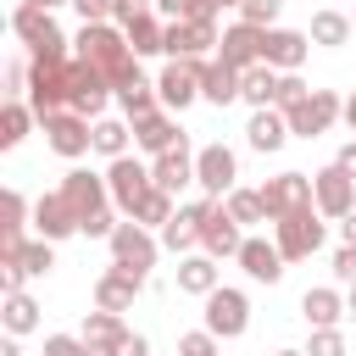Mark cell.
<instances>
[{"label":"cell","mask_w":356,"mask_h":356,"mask_svg":"<svg viewBox=\"0 0 356 356\" xmlns=\"http://www.w3.org/2000/svg\"><path fill=\"white\" fill-rule=\"evenodd\" d=\"M11 33H17V44L28 56H50V61H67L72 56V39L61 33L56 11H44V6H17L11 11Z\"/></svg>","instance_id":"6da1fadb"},{"label":"cell","mask_w":356,"mask_h":356,"mask_svg":"<svg viewBox=\"0 0 356 356\" xmlns=\"http://www.w3.org/2000/svg\"><path fill=\"white\" fill-rule=\"evenodd\" d=\"M67 89H72V100H67V106H72L78 117H89V122H95V117H106V106L117 100L111 78H106L95 61H83V56H72V61H67Z\"/></svg>","instance_id":"7a4b0ae2"},{"label":"cell","mask_w":356,"mask_h":356,"mask_svg":"<svg viewBox=\"0 0 356 356\" xmlns=\"http://www.w3.org/2000/svg\"><path fill=\"white\" fill-rule=\"evenodd\" d=\"M39 128H44V145H50L61 161H78V156H89V150H95V122H89V117H78L72 106H61V111L39 117Z\"/></svg>","instance_id":"3957f363"},{"label":"cell","mask_w":356,"mask_h":356,"mask_svg":"<svg viewBox=\"0 0 356 356\" xmlns=\"http://www.w3.org/2000/svg\"><path fill=\"white\" fill-rule=\"evenodd\" d=\"M284 117H289V134H295V139H317V134H328V128L345 117V95H339V89H312V95H306L300 106H289Z\"/></svg>","instance_id":"277c9868"},{"label":"cell","mask_w":356,"mask_h":356,"mask_svg":"<svg viewBox=\"0 0 356 356\" xmlns=\"http://www.w3.org/2000/svg\"><path fill=\"white\" fill-rule=\"evenodd\" d=\"M106 184H111V206H117L122 217H134L139 200L156 189L150 161H139V156H117V161H106Z\"/></svg>","instance_id":"5b68a950"},{"label":"cell","mask_w":356,"mask_h":356,"mask_svg":"<svg viewBox=\"0 0 356 356\" xmlns=\"http://www.w3.org/2000/svg\"><path fill=\"white\" fill-rule=\"evenodd\" d=\"M273 239H278L284 261H306V256H317V250H323V211L306 206V211L278 217V222H273Z\"/></svg>","instance_id":"8992f818"},{"label":"cell","mask_w":356,"mask_h":356,"mask_svg":"<svg viewBox=\"0 0 356 356\" xmlns=\"http://www.w3.org/2000/svg\"><path fill=\"white\" fill-rule=\"evenodd\" d=\"M111 245V261L117 267H128V273H150L156 267V256H161V234L156 228H145V222H117V234L106 239Z\"/></svg>","instance_id":"52a82bcc"},{"label":"cell","mask_w":356,"mask_h":356,"mask_svg":"<svg viewBox=\"0 0 356 356\" xmlns=\"http://www.w3.org/2000/svg\"><path fill=\"white\" fill-rule=\"evenodd\" d=\"M200 306H206L200 317H206V328H211L217 339H239V334L250 328V295H245V289H234V284H217Z\"/></svg>","instance_id":"ba28073f"},{"label":"cell","mask_w":356,"mask_h":356,"mask_svg":"<svg viewBox=\"0 0 356 356\" xmlns=\"http://www.w3.org/2000/svg\"><path fill=\"white\" fill-rule=\"evenodd\" d=\"M200 78H206V61H189V56H167L161 78H156V95L167 111H184L200 100Z\"/></svg>","instance_id":"9c48e42d"},{"label":"cell","mask_w":356,"mask_h":356,"mask_svg":"<svg viewBox=\"0 0 356 356\" xmlns=\"http://www.w3.org/2000/svg\"><path fill=\"white\" fill-rule=\"evenodd\" d=\"M195 184H200V195H228V189H239V156L217 139V145H200L195 150Z\"/></svg>","instance_id":"30bf717a"},{"label":"cell","mask_w":356,"mask_h":356,"mask_svg":"<svg viewBox=\"0 0 356 356\" xmlns=\"http://www.w3.org/2000/svg\"><path fill=\"white\" fill-rule=\"evenodd\" d=\"M312 206L323 211V217H350L356 211V178L339 167V161H328L323 172H312Z\"/></svg>","instance_id":"8fae6325"},{"label":"cell","mask_w":356,"mask_h":356,"mask_svg":"<svg viewBox=\"0 0 356 356\" xmlns=\"http://www.w3.org/2000/svg\"><path fill=\"white\" fill-rule=\"evenodd\" d=\"M261 200H267V217H289V211H306L312 206V172H273L261 184Z\"/></svg>","instance_id":"7c38bea8"},{"label":"cell","mask_w":356,"mask_h":356,"mask_svg":"<svg viewBox=\"0 0 356 356\" xmlns=\"http://www.w3.org/2000/svg\"><path fill=\"white\" fill-rule=\"evenodd\" d=\"M217 206V195H200V200H189V206H178L172 211V222L161 228V250H172V256H189L195 245H200V222H206V211Z\"/></svg>","instance_id":"4fadbf2b"},{"label":"cell","mask_w":356,"mask_h":356,"mask_svg":"<svg viewBox=\"0 0 356 356\" xmlns=\"http://www.w3.org/2000/svg\"><path fill=\"white\" fill-rule=\"evenodd\" d=\"M239 267H245V278L250 284H278L284 278V250H278V239H267V234H245V245H239V256H234Z\"/></svg>","instance_id":"5bb4252c"},{"label":"cell","mask_w":356,"mask_h":356,"mask_svg":"<svg viewBox=\"0 0 356 356\" xmlns=\"http://www.w3.org/2000/svg\"><path fill=\"white\" fill-rule=\"evenodd\" d=\"M306 56H312V33H306V28H267V39H261V61H267V67L300 72Z\"/></svg>","instance_id":"9a60e30c"},{"label":"cell","mask_w":356,"mask_h":356,"mask_svg":"<svg viewBox=\"0 0 356 356\" xmlns=\"http://www.w3.org/2000/svg\"><path fill=\"white\" fill-rule=\"evenodd\" d=\"M172 145H184V128H178V111H167V106H156V111H145V117H134V150H145V156H161V150H172Z\"/></svg>","instance_id":"2e32d148"},{"label":"cell","mask_w":356,"mask_h":356,"mask_svg":"<svg viewBox=\"0 0 356 356\" xmlns=\"http://www.w3.org/2000/svg\"><path fill=\"white\" fill-rule=\"evenodd\" d=\"M222 44L217 22H167V56H189V61H211Z\"/></svg>","instance_id":"e0dca14e"},{"label":"cell","mask_w":356,"mask_h":356,"mask_svg":"<svg viewBox=\"0 0 356 356\" xmlns=\"http://www.w3.org/2000/svg\"><path fill=\"white\" fill-rule=\"evenodd\" d=\"M61 195L72 200V211H78V228H83V217H89V211L111 206V184H106V172H89V167H72V172L61 178Z\"/></svg>","instance_id":"ac0fdd59"},{"label":"cell","mask_w":356,"mask_h":356,"mask_svg":"<svg viewBox=\"0 0 356 356\" xmlns=\"http://www.w3.org/2000/svg\"><path fill=\"white\" fill-rule=\"evenodd\" d=\"M33 234H39V239H56V245L78 234V211H72V200H67L61 189H50V195L33 200Z\"/></svg>","instance_id":"d6986e66"},{"label":"cell","mask_w":356,"mask_h":356,"mask_svg":"<svg viewBox=\"0 0 356 356\" xmlns=\"http://www.w3.org/2000/svg\"><path fill=\"white\" fill-rule=\"evenodd\" d=\"M261 39H267V28H256V22H228L222 28V44H217V61H228V67H256L261 61Z\"/></svg>","instance_id":"ffe728a7"},{"label":"cell","mask_w":356,"mask_h":356,"mask_svg":"<svg viewBox=\"0 0 356 356\" xmlns=\"http://www.w3.org/2000/svg\"><path fill=\"white\" fill-rule=\"evenodd\" d=\"M239 245H245V222H234L228 206L217 200V206L206 211V222H200V250L222 261V256H239Z\"/></svg>","instance_id":"44dd1931"},{"label":"cell","mask_w":356,"mask_h":356,"mask_svg":"<svg viewBox=\"0 0 356 356\" xmlns=\"http://www.w3.org/2000/svg\"><path fill=\"white\" fill-rule=\"evenodd\" d=\"M139 289H145V273H128V267L111 261V267L95 278V306H106V312H134Z\"/></svg>","instance_id":"7402d4cb"},{"label":"cell","mask_w":356,"mask_h":356,"mask_svg":"<svg viewBox=\"0 0 356 356\" xmlns=\"http://www.w3.org/2000/svg\"><path fill=\"white\" fill-rule=\"evenodd\" d=\"M284 139H295V134H289V117H284L278 106H256L250 122H245V145H250L256 156H273V150H284Z\"/></svg>","instance_id":"603a6c76"},{"label":"cell","mask_w":356,"mask_h":356,"mask_svg":"<svg viewBox=\"0 0 356 356\" xmlns=\"http://www.w3.org/2000/svg\"><path fill=\"white\" fill-rule=\"evenodd\" d=\"M150 178H156L167 195H178L184 184H195V150H189V139L172 145V150H161V156H150Z\"/></svg>","instance_id":"cb8c5ba5"},{"label":"cell","mask_w":356,"mask_h":356,"mask_svg":"<svg viewBox=\"0 0 356 356\" xmlns=\"http://www.w3.org/2000/svg\"><path fill=\"white\" fill-rule=\"evenodd\" d=\"M217 284H222V267H217V256H206V250H195V256H178V295H195V300H206Z\"/></svg>","instance_id":"d4e9b609"},{"label":"cell","mask_w":356,"mask_h":356,"mask_svg":"<svg viewBox=\"0 0 356 356\" xmlns=\"http://www.w3.org/2000/svg\"><path fill=\"white\" fill-rule=\"evenodd\" d=\"M345 312H350V300H345L334 284H317V289L300 295V317H306V328H339Z\"/></svg>","instance_id":"484cf974"},{"label":"cell","mask_w":356,"mask_h":356,"mask_svg":"<svg viewBox=\"0 0 356 356\" xmlns=\"http://www.w3.org/2000/svg\"><path fill=\"white\" fill-rule=\"evenodd\" d=\"M122 33H128V50H134L139 61H145V56H167V17H161V11L134 17Z\"/></svg>","instance_id":"4316f807"},{"label":"cell","mask_w":356,"mask_h":356,"mask_svg":"<svg viewBox=\"0 0 356 356\" xmlns=\"http://www.w3.org/2000/svg\"><path fill=\"white\" fill-rule=\"evenodd\" d=\"M312 44H323V50H345L350 39H356V22H350V11H312Z\"/></svg>","instance_id":"83f0119b"},{"label":"cell","mask_w":356,"mask_h":356,"mask_svg":"<svg viewBox=\"0 0 356 356\" xmlns=\"http://www.w3.org/2000/svg\"><path fill=\"white\" fill-rule=\"evenodd\" d=\"M200 100L206 106H234L239 100V67H228V61H206V78H200Z\"/></svg>","instance_id":"f1b7e54d"},{"label":"cell","mask_w":356,"mask_h":356,"mask_svg":"<svg viewBox=\"0 0 356 356\" xmlns=\"http://www.w3.org/2000/svg\"><path fill=\"white\" fill-rule=\"evenodd\" d=\"M78 334H83V345H89V350H100V356H106V350H111V345L128 334V323H122V312H106V306H95V312L83 317V328H78Z\"/></svg>","instance_id":"f546056e"},{"label":"cell","mask_w":356,"mask_h":356,"mask_svg":"<svg viewBox=\"0 0 356 356\" xmlns=\"http://www.w3.org/2000/svg\"><path fill=\"white\" fill-rule=\"evenodd\" d=\"M278 67H267V61H256V67H245L239 72V100L256 111V106H273V95H278Z\"/></svg>","instance_id":"4dcf8cb0"},{"label":"cell","mask_w":356,"mask_h":356,"mask_svg":"<svg viewBox=\"0 0 356 356\" xmlns=\"http://www.w3.org/2000/svg\"><path fill=\"white\" fill-rule=\"evenodd\" d=\"M128 145H134V122L128 117H95V156L117 161V156H128Z\"/></svg>","instance_id":"1f68e13d"},{"label":"cell","mask_w":356,"mask_h":356,"mask_svg":"<svg viewBox=\"0 0 356 356\" xmlns=\"http://www.w3.org/2000/svg\"><path fill=\"white\" fill-rule=\"evenodd\" d=\"M0 323H6V334H17V339L33 334V328H39V300H33L28 289H11L6 306H0Z\"/></svg>","instance_id":"d6a6232c"},{"label":"cell","mask_w":356,"mask_h":356,"mask_svg":"<svg viewBox=\"0 0 356 356\" xmlns=\"http://www.w3.org/2000/svg\"><path fill=\"white\" fill-rule=\"evenodd\" d=\"M33 122H39V111L28 100H6V111H0V150H17Z\"/></svg>","instance_id":"836d02e7"},{"label":"cell","mask_w":356,"mask_h":356,"mask_svg":"<svg viewBox=\"0 0 356 356\" xmlns=\"http://www.w3.org/2000/svg\"><path fill=\"white\" fill-rule=\"evenodd\" d=\"M222 206H228V217H234V222H245V228H256V222H273V217H267V200H261V189H245V184H239V189H228V195H222Z\"/></svg>","instance_id":"e575fe53"},{"label":"cell","mask_w":356,"mask_h":356,"mask_svg":"<svg viewBox=\"0 0 356 356\" xmlns=\"http://www.w3.org/2000/svg\"><path fill=\"white\" fill-rule=\"evenodd\" d=\"M117 106H122V117L134 122V117H145V111H156V106H161V95H156V83H150V78L139 72L134 83H122V89H117Z\"/></svg>","instance_id":"d590c367"},{"label":"cell","mask_w":356,"mask_h":356,"mask_svg":"<svg viewBox=\"0 0 356 356\" xmlns=\"http://www.w3.org/2000/svg\"><path fill=\"white\" fill-rule=\"evenodd\" d=\"M172 211H178V200H172V195H167V189L156 184V189H150V195L139 200V211H134V222H145V228H156V234H161V228L172 222Z\"/></svg>","instance_id":"8d00e7d4"},{"label":"cell","mask_w":356,"mask_h":356,"mask_svg":"<svg viewBox=\"0 0 356 356\" xmlns=\"http://www.w3.org/2000/svg\"><path fill=\"white\" fill-rule=\"evenodd\" d=\"M156 11L167 22H217V0H156Z\"/></svg>","instance_id":"74e56055"},{"label":"cell","mask_w":356,"mask_h":356,"mask_svg":"<svg viewBox=\"0 0 356 356\" xmlns=\"http://www.w3.org/2000/svg\"><path fill=\"white\" fill-rule=\"evenodd\" d=\"M22 273H28V278L56 273V239H28V250H22Z\"/></svg>","instance_id":"f35d334b"},{"label":"cell","mask_w":356,"mask_h":356,"mask_svg":"<svg viewBox=\"0 0 356 356\" xmlns=\"http://www.w3.org/2000/svg\"><path fill=\"white\" fill-rule=\"evenodd\" d=\"M178 356H222V339L200 323V328H189V334H178Z\"/></svg>","instance_id":"ab89813d"},{"label":"cell","mask_w":356,"mask_h":356,"mask_svg":"<svg viewBox=\"0 0 356 356\" xmlns=\"http://www.w3.org/2000/svg\"><path fill=\"white\" fill-rule=\"evenodd\" d=\"M33 222V206H28V195L22 189H6V222H0V234H22Z\"/></svg>","instance_id":"60d3db41"},{"label":"cell","mask_w":356,"mask_h":356,"mask_svg":"<svg viewBox=\"0 0 356 356\" xmlns=\"http://www.w3.org/2000/svg\"><path fill=\"white\" fill-rule=\"evenodd\" d=\"M289 0H239V22H256V28H278V11Z\"/></svg>","instance_id":"b9f144b4"},{"label":"cell","mask_w":356,"mask_h":356,"mask_svg":"<svg viewBox=\"0 0 356 356\" xmlns=\"http://www.w3.org/2000/svg\"><path fill=\"white\" fill-rule=\"evenodd\" d=\"M306 356H350V345H345V328H312V339H306Z\"/></svg>","instance_id":"7bdbcfd3"},{"label":"cell","mask_w":356,"mask_h":356,"mask_svg":"<svg viewBox=\"0 0 356 356\" xmlns=\"http://www.w3.org/2000/svg\"><path fill=\"white\" fill-rule=\"evenodd\" d=\"M28 78H33V61L11 56L6 61V100H28Z\"/></svg>","instance_id":"ee69618b"},{"label":"cell","mask_w":356,"mask_h":356,"mask_svg":"<svg viewBox=\"0 0 356 356\" xmlns=\"http://www.w3.org/2000/svg\"><path fill=\"white\" fill-rule=\"evenodd\" d=\"M78 234H83V239H111V234H117V206H100V211H89Z\"/></svg>","instance_id":"f6af8a7d"},{"label":"cell","mask_w":356,"mask_h":356,"mask_svg":"<svg viewBox=\"0 0 356 356\" xmlns=\"http://www.w3.org/2000/svg\"><path fill=\"white\" fill-rule=\"evenodd\" d=\"M306 95H312V89L300 83V72H284V78H278V95H273V106H278V111H289V106H300Z\"/></svg>","instance_id":"bcb514c9"},{"label":"cell","mask_w":356,"mask_h":356,"mask_svg":"<svg viewBox=\"0 0 356 356\" xmlns=\"http://www.w3.org/2000/svg\"><path fill=\"white\" fill-rule=\"evenodd\" d=\"M328 267H334V284H345V289H356V245H339Z\"/></svg>","instance_id":"7dc6e473"},{"label":"cell","mask_w":356,"mask_h":356,"mask_svg":"<svg viewBox=\"0 0 356 356\" xmlns=\"http://www.w3.org/2000/svg\"><path fill=\"white\" fill-rule=\"evenodd\" d=\"M44 356H89L83 334H44Z\"/></svg>","instance_id":"c3c4849f"},{"label":"cell","mask_w":356,"mask_h":356,"mask_svg":"<svg viewBox=\"0 0 356 356\" xmlns=\"http://www.w3.org/2000/svg\"><path fill=\"white\" fill-rule=\"evenodd\" d=\"M72 11L83 22H117V0H72Z\"/></svg>","instance_id":"681fc988"},{"label":"cell","mask_w":356,"mask_h":356,"mask_svg":"<svg viewBox=\"0 0 356 356\" xmlns=\"http://www.w3.org/2000/svg\"><path fill=\"white\" fill-rule=\"evenodd\" d=\"M106 356H150V339H145V334H122Z\"/></svg>","instance_id":"f907efd6"},{"label":"cell","mask_w":356,"mask_h":356,"mask_svg":"<svg viewBox=\"0 0 356 356\" xmlns=\"http://www.w3.org/2000/svg\"><path fill=\"white\" fill-rule=\"evenodd\" d=\"M22 284H28L22 261H0V295H11V289H22Z\"/></svg>","instance_id":"816d5d0a"},{"label":"cell","mask_w":356,"mask_h":356,"mask_svg":"<svg viewBox=\"0 0 356 356\" xmlns=\"http://www.w3.org/2000/svg\"><path fill=\"white\" fill-rule=\"evenodd\" d=\"M145 11H156V0H117V22L128 28L134 17H145Z\"/></svg>","instance_id":"f5cc1de1"},{"label":"cell","mask_w":356,"mask_h":356,"mask_svg":"<svg viewBox=\"0 0 356 356\" xmlns=\"http://www.w3.org/2000/svg\"><path fill=\"white\" fill-rule=\"evenodd\" d=\"M334 161H339V167H345V172H350V178H356V139H345V145H339V156H334Z\"/></svg>","instance_id":"db71d44e"},{"label":"cell","mask_w":356,"mask_h":356,"mask_svg":"<svg viewBox=\"0 0 356 356\" xmlns=\"http://www.w3.org/2000/svg\"><path fill=\"white\" fill-rule=\"evenodd\" d=\"M339 239H345V245H356V211H350V217H339Z\"/></svg>","instance_id":"11a10c76"},{"label":"cell","mask_w":356,"mask_h":356,"mask_svg":"<svg viewBox=\"0 0 356 356\" xmlns=\"http://www.w3.org/2000/svg\"><path fill=\"white\" fill-rule=\"evenodd\" d=\"M0 356H22V339H17V334H6V339H0Z\"/></svg>","instance_id":"9f6ffc18"},{"label":"cell","mask_w":356,"mask_h":356,"mask_svg":"<svg viewBox=\"0 0 356 356\" xmlns=\"http://www.w3.org/2000/svg\"><path fill=\"white\" fill-rule=\"evenodd\" d=\"M339 122H345V128L356 134V95H345V117H339Z\"/></svg>","instance_id":"6f0895ef"},{"label":"cell","mask_w":356,"mask_h":356,"mask_svg":"<svg viewBox=\"0 0 356 356\" xmlns=\"http://www.w3.org/2000/svg\"><path fill=\"white\" fill-rule=\"evenodd\" d=\"M17 6H44V11H56V6H72V0H17Z\"/></svg>","instance_id":"680465c9"},{"label":"cell","mask_w":356,"mask_h":356,"mask_svg":"<svg viewBox=\"0 0 356 356\" xmlns=\"http://www.w3.org/2000/svg\"><path fill=\"white\" fill-rule=\"evenodd\" d=\"M273 356H306V350H295V345H284V350H273Z\"/></svg>","instance_id":"91938a15"},{"label":"cell","mask_w":356,"mask_h":356,"mask_svg":"<svg viewBox=\"0 0 356 356\" xmlns=\"http://www.w3.org/2000/svg\"><path fill=\"white\" fill-rule=\"evenodd\" d=\"M345 300H350V317H356V289H350V295H345Z\"/></svg>","instance_id":"94428289"},{"label":"cell","mask_w":356,"mask_h":356,"mask_svg":"<svg viewBox=\"0 0 356 356\" xmlns=\"http://www.w3.org/2000/svg\"><path fill=\"white\" fill-rule=\"evenodd\" d=\"M217 6H234V11H239V0H217Z\"/></svg>","instance_id":"6125c7cd"},{"label":"cell","mask_w":356,"mask_h":356,"mask_svg":"<svg viewBox=\"0 0 356 356\" xmlns=\"http://www.w3.org/2000/svg\"><path fill=\"white\" fill-rule=\"evenodd\" d=\"M89 356H100V350H89Z\"/></svg>","instance_id":"be15d7a7"},{"label":"cell","mask_w":356,"mask_h":356,"mask_svg":"<svg viewBox=\"0 0 356 356\" xmlns=\"http://www.w3.org/2000/svg\"><path fill=\"white\" fill-rule=\"evenodd\" d=\"M350 22H356V11H350Z\"/></svg>","instance_id":"e7e4bbea"}]
</instances>
